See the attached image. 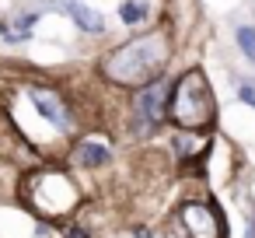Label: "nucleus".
<instances>
[{
    "mask_svg": "<svg viewBox=\"0 0 255 238\" xmlns=\"http://www.w3.org/2000/svg\"><path fill=\"white\" fill-rule=\"evenodd\" d=\"M164 63H168V39L161 32H150L119 46L102 63V70L112 84H147L164 70Z\"/></svg>",
    "mask_w": 255,
    "mask_h": 238,
    "instance_id": "f257e3e1",
    "label": "nucleus"
},
{
    "mask_svg": "<svg viewBox=\"0 0 255 238\" xmlns=\"http://www.w3.org/2000/svg\"><path fill=\"white\" fill-rule=\"evenodd\" d=\"M168 112L178 126L185 130H199L213 119V98H210V88L203 81L199 70H189L175 81V88L168 91Z\"/></svg>",
    "mask_w": 255,
    "mask_h": 238,
    "instance_id": "f03ea898",
    "label": "nucleus"
},
{
    "mask_svg": "<svg viewBox=\"0 0 255 238\" xmlns=\"http://www.w3.org/2000/svg\"><path fill=\"white\" fill-rule=\"evenodd\" d=\"M164 102H168V84L164 81H147L143 91L136 95V119H140V130L143 133H154L161 116H164Z\"/></svg>",
    "mask_w": 255,
    "mask_h": 238,
    "instance_id": "7ed1b4c3",
    "label": "nucleus"
},
{
    "mask_svg": "<svg viewBox=\"0 0 255 238\" xmlns=\"http://www.w3.org/2000/svg\"><path fill=\"white\" fill-rule=\"evenodd\" d=\"M182 221L192 231V238H220V217L206 203H185L182 207Z\"/></svg>",
    "mask_w": 255,
    "mask_h": 238,
    "instance_id": "20e7f679",
    "label": "nucleus"
},
{
    "mask_svg": "<svg viewBox=\"0 0 255 238\" xmlns=\"http://www.w3.org/2000/svg\"><path fill=\"white\" fill-rule=\"evenodd\" d=\"M28 98H32V105L39 109V116H46L53 126H60V130H67V126H70V116H67L63 102H60L53 91H46V88H32V91H28Z\"/></svg>",
    "mask_w": 255,
    "mask_h": 238,
    "instance_id": "39448f33",
    "label": "nucleus"
},
{
    "mask_svg": "<svg viewBox=\"0 0 255 238\" xmlns=\"http://www.w3.org/2000/svg\"><path fill=\"white\" fill-rule=\"evenodd\" d=\"M35 11H14L7 14L4 21H0V39L4 42H25L32 35V25H35Z\"/></svg>",
    "mask_w": 255,
    "mask_h": 238,
    "instance_id": "423d86ee",
    "label": "nucleus"
},
{
    "mask_svg": "<svg viewBox=\"0 0 255 238\" xmlns=\"http://www.w3.org/2000/svg\"><path fill=\"white\" fill-rule=\"evenodd\" d=\"M60 7L81 25V32H91V35H102L105 32V18L98 11H91L88 4H81V0H60Z\"/></svg>",
    "mask_w": 255,
    "mask_h": 238,
    "instance_id": "0eeeda50",
    "label": "nucleus"
},
{
    "mask_svg": "<svg viewBox=\"0 0 255 238\" xmlns=\"http://www.w3.org/2000/svg\"><path fill=\"white\" fill-rule=\"evenodd\" d=\"M77 161H81V168H102V165L112 161V151L102 140H84L77 147Z\"/></svg>",
    "mask_w": 255,
    "mask_h": 238,
    "instance_id": "6e6552de",
    "label": "nucleus"
},
{
    "mask_svg": "<svg viewBox=\"0 0 255 238\" xmlns=\"http://www.w3.org/2000/svg\"><path fill=\"white\" fill-rule=\"evenodd\" d=\"M150 18V4H143V0H123L119 4V21L123 25H140Z\"/></svg>",
    "mask_w": 255,
    "mask_h": 238,
    "instance_id": "1a4fd4ad",
    "label": "nucleus"
},
{
    "mask_svg": "<svg viewBox=\"0 0 255 238\" xmlns=\"http://www.w3.org/2000/svg\"><path fill=\"white\" fill-rule=\"evenodd\" d=\"M234 39H238V49L255 63V28H248V25H241L238 32H234Z\"/></svg>",
    "mask_w": 255,
    "mask_h": 238,
    "instance_id": "9d476101",
    "label": "nucleus"
},
{
    "mask_svg": "<svg viewBox=\"0 0 255 238\" xmlns=\"http://www.w3.org/2000/svg\"><path fill=\"white\" fill-rule=\"evenodd\" d=\"M196 144H199V140H192L189 133H178V137H175V154H178V158H189V154L199 151Z\"/></svg>",
    "mask_w": 255,
    "mask_h": 238,
    "instance_id": "9b49d317",
    "label": "nucleus"
},
{
    "mask_svg": "<svg viewBox=\"0 0 255 238\" xmlns=\"http://www.w3.org/2000/svg\"><path fill=\"white\" fill-rule=\"evenodd\" d=\"M238 95L248 102V105H255V84L252 81H241V88H238Z\"/></svg>",
    "mask_w": 255,
    "mask_h": 238,
    "instance_id": "f8f14e48",
    "label": "nucleus"
},
{
    "mask_svg": "<svg viewBox=\"0 0 255 238\" xmlns=\"http://www.w3.org/2000/svg\"><path fill=\"white\" fill-rule=\"evenodd\" d=\"M248 238H255V221H252V224H248Z\"/></svg>",
    "mask_w": 255,
    "mask_h": 238,
    "instance_id": "ddd939ff",
    "label": "nucleus"
}]
</instances>
